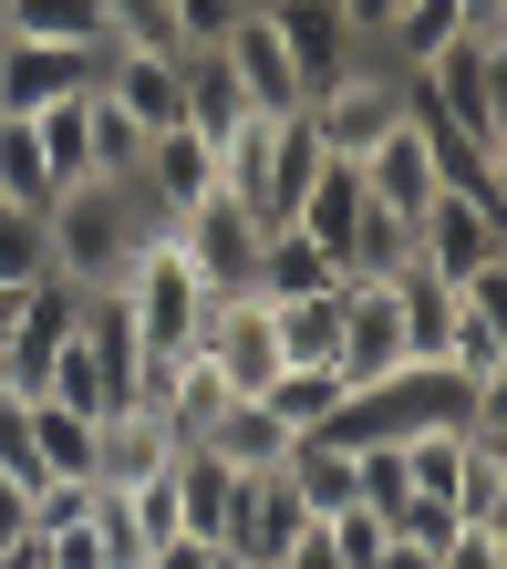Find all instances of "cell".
<instances>
[{
    "label": "cell",
    "instance_id": "cell-1",
    "mask_svg": "<svg viewBox=\"0 0 507 569\" xmlns=\"http://www.w3.org/2000/svg\"><path fill=\"white\" fill-rule=\"evenodd\" d=\"M42 228H52V270L73 290H115L125 259L146 239H166V208L146 197V177H83L42 208Z\"/></svg>",
    "mask_w": 507,
    "mask_h": 569
},
{
    "label": "cell",
    "instance_id": "cell-2",
    "mask_svg": "<svg viewBox=\"0 0 507 569\" xmlns=\"http://www.w3.org/2000/svg\"><path fill=\"white\" fill-rule=\"evenodd\" d=\"M115 300H125V321H135V352L146 362H177L197 331H208V280L177 259V239H146L115 270Z\"/></svg>",
    "mask_w": 507,
    "mask_h": 569
},
{
    "label": "cell",
    "instance_id": "cell-3",
    "mask_svg": "<svg viewBox=\"0 0 507 569\" xmlns=\"http://www.w3.org/2000/svg\"><path fill=\"white\" fill-rule=\"evenodd\" d=\"M415 83L466 146L507 156V31H456L435 62H415Z\"/></svg>",
    "mask_w": 507,
    "mask_h": 569
},
{
    "label": "cell",
    "instance_id": "cell-4",
    "mask_svg": "<svg viewBox=\"0 0 507 569\" xmlns=\"http://www.w3.org/2000/svg\"><path fill=\"white\" fill-rule=\"evenodd\" d=\"M415 270H435V280H487V270H507V239H497V197L435 187L425 208H415Z\"/></svg>",
    "mask_w": 507,
    "mask_h": 569
},
{
    "label": "cell",
    "instance_id": "cell-5",
    "mask_svg": "<svg viewBox=\"0 0 507 569\" xmlns=\"http://www.w3.org/2000/svg\"><path fill=\"white\" fill-rule=\"evenodd\" d=\"M166 239H177V259L197 280H208V300H239L249 290V259H259V218L239 208L228 187H208V197H187L177 218H166Z\"/></svg>",
    "mask_w": 507,
    "mask_h": 569
},
{
    "label": "cell",
    "instance_id": "cell-6",
    "mask_svg": "<svg viewBox=\"0 0 507 569\" xmlns=\"http://www.w3.org/2000/svg\"><path fill=\"white\" fill-rule=\"evenodd\" d=\"M300 114H311V136H321L331 166H362L404 124V73H394V62H362V73H342L331 93H311Z\"/></svg>",
    "mask_w": 507,
    "mask_h": 569
},
{
    "label": "cell",
    "instance_id": "cell-7",
    "mask_svg": "<svg viewBox=\"0 0 507 569\" xmlns=\"http://www.w3.org/2000/svg\"><path fill=\"white\" fill-rule=\"evenodd\" d=\"M269 11V31H280V52H290V73H300V104H311V93H331L342 73H362V62H374V42H362V31L331 11V0H259Z\"/></svg>",
    "mask_w": 507,
    "mask_h": 569
},
{
    "label": "cell",
    "instance_id": "cell-8",
    "mask_svg": "<svg viewBox=\"0 0 507 569\" xmlns=\"http://www.w3.org/2000/svg\"><path fill=\"white\" fill-rule=\"evenodd\" d=\"M73 321H83V290L42 270V280H21V311H11V342H0V383L11 393H42L52 383V352L73 342Z\"/></svg>",
    "mask_w": 507,
    "mask_h": 569
},
{
    "label": "cell",
    "instance_id": "cell-9",
    "mask_svg": "<svg viewBox=\"0 0 507 569\" xmlns=\"http://www.w3.org/2000/svg\"><path fill=\"white\" fill-rule=\"evenodd\" d=\"M300 497L290 477L269 466V477H239V497H228V518H218V559H239V569H280V549L300 539Z\"/></svg>",
    "mask_w": 507,
    "mask_h": 569
},
{
    "label": "cell",
    "instance_id": "cell-10",
    "mask_svg": "<svg viewBox=\"0 0 507 569\" xmlns=\"http://www.w3.org/2000/svg\"><path fill=\"white\" fill-rule=\"evenodd\" d=\"M93 73H105V42H0V114H42L62 104V93H83Z\"/></svg>",
    "mask_w": 507,
    "mask_h": 569
},
{
    "label": "cell",
    "instance_id": "cell-11",
    "mask_svg": "<svg viewBox=\"0 0 507 569\" xmlns=\"http://www.w3.org/2000/svg\"><path fill=\"white\" fill-rule=\"evenodd\" d=\"M249 114H259V104L239 93L228 52H218V42H187V52H177V124H187V136H208V146H228Z\"/></svg>",
    "mask_w": 507,
    "mask_h": 569
},
{
    "label": "cell",
    "instance_id": "cell-12",
    "mask_svg": "<svg viewBox=\"0 0 507 569\" xmlns=\"http://www.w3.org/2000/svg\"><path fill=\"white\" fill-rule=\"evenodd\" d=\"M218 52H228V73H239V93H249L259 114H290V104H300V73H290V52H280V31H269L259 0L218 31Z\"/></svg>",
    "mask_w": 507,
    "mask_h": 569
},
{
    "label": "cell",
    "instance_id": "cell-13",
    "mask_svg": "<svg viewBox=\"0 0 507 569\" xmlns=\"http://www.w3.org/2000/svg\"><path fill=\"white\" fill-rule=\"evenodd\" d=\"M352 177H362V197H374V208H404V218H415V208H425V197H435V187H446V177H435V146L415 136V114H404V124H394V136H384L374 156H362V166H352Z\"/></svg>",
    "mask_w": 507,
    "mask_h": 569
},
{
    "label": "cell",
    "instance_id": "cell-14",
    "mask_svg": "<svg viewBox=\"0 0 507 569\" xmlns=\"http://www.w3.org/2000/svg\"><path fill=\"white\" fill-rule=\"evenodd\" d=\"M177 456V435H166L156 405H125L93 425V487H135V477H156V466Z\"/></svg>",
    "mask_w": 507,
    "mask_h": 569
},
{
    "label": "cell",
    "instance_id": "cell-15",
    "mask_svg": "<svg viewBox=\"0 0 507 569\" xmlns=\"http://www.w3.org/2000/svg\"><path fill=\"white\" fill-rule=\"evenodd\" d=\"M105 104H125L146 136L177 124V52H105Z\"/></svg>",
    "mask_w": 507,
    "mask_h": 569
},
{
    "label": "cell",
    "instance_id": "cell-16",
    "mask_svg": "<svg viewBox=\"0 0 507 569\" xmlns=\"http://www.w3.org/2000/svg\"><path fill=\"white\" fill-rule=\"evenodd\" d=\"M135 177H146V197L177 218L187 197H208V187H218V146H208V136H187V124H166V136L146 146V166H135Z\"/></svg>",
    "mask_w": 507,
    "mask_h": 569
},
{
    "label": "cell",
    "instance_id": "cell-17",
    "mask_svg": "<svg viewBox=\"0 0 507 569\" xmlns=\"http://www.w3.org/2000/svg\"><path fill=\"white\" fill-rule=\"evenodd\" d=\"M342 270L300 239V228H259V259H249V300H300V290H331Z\"/></svg>",
    "mask_w": 507,
    "mask_h": 569
},
{
    "label": "cell",
    "instance_id": "cell-18",
    "mask_svg": "<svg viewBox=\"0 0 507 569\" xmlns=\"http://www.w3.org/2000/svg\"><path fill=\"white\" fill-rule=\"evenodd\" d=\"M31 466H42V487H52V477L93 487V415L52 405V393H31Z\"/></svg>",
    "mask_w": 507,
    "mask_h": 569
},
{
    "label": "cell",
    "instance_id": "cell-19",
    "mask_svg": "<svg viewBox=\"0 0 507 569\" xmlns=\"http://www.w3.org/2000/svg\"><path fill=\"white\" fill-rule=\"evenodd\" d=\"M197 446H218L228 466H239V477H269V466H280V456H290V425H280V415H269V405H259V393H239V405H228V415H218L208 435H197Z\"/></svg>",
    "mask_w": 507,
    "mask_h": 569
},
{
    "label": "cell",
    "instance_id": "cell-20",
    "mask_svg": "<svg viewBox=\"0 0 507 569\" xmlns=\"http://www.w3.org/2000/svg\"><path fill=\"white\" fill-rule=\"evenodd\" d=\"M269 331H280V362H331L342 352V280L300 290V300H269Z\"/></svg>",
    "mask_w": 507,
    "mask_h": 569
},
{
    "label": "cell",
    "instance_id": "cell-21",
    "mask_svg": "<svg viewBox=\"0 0 507 569\" xmlns=\"http://www.w3.org/2000/svg\"><path fill=\"white\" fill-rule=\"evenodd\" d=\"M342 393H352V383L331 373V362H280V373L259 383V405L280 415L290 435H321V425H331V405H342Z\"/></svg>",
    "mask_w": 507,
    "mask_h": 569
},
{
    "label": "cell",
    "instance_id": "cell-22",
    "mask_svg": "<svg viewBox=\"0 0 507 569\" xmlns=\"http://www.w3.org/2000/svg\"><path fill=\"white\" fill-rule=\"evenodd\" d=\"M394 321H404V362H435V352H446V331H456V280L404 270L394 280Z\"/></svg>",
    "mask_w": 507,
    "mask_h": 569
},
{
    "label": "cell",
    "instance_id": "cell-23",
    "mask_svg": "<svg viewBox=\"0 0 507 569\" xmlns=\"http://www.w3.org/2000/svg\"><path fill=\"white\" fill-rule=\"evenodd\" d=\"M228 497H239V466L218 446H177V508H187V539H218Z\"/></svg>",
    "mask_w": 507,
    "mask_h": 569
},
{
    "label": "cell",
    "instance_id": "cell-24",
    "mask_svg": "<svg viewBox=\"0 0 507 569\" xmlns=\"http://www.w3.org/2000/svg\"><path fill=\"white\" fill-rule=\"evenodd\" d=\"M83 146H93V177H135L146 146H156L125 104H105V73H93V93H83Z\"/></svg>",
    "mask_w": 507,
    "mask_h": 569
},
{
    "label": "cell",
    "instance_id": "cell-25",
    "mask_svg": "<svg viewBox=\"0 0 507 569\" xmlns=\"http://www.w3.org/2000/svg\"><path fill=\"white\" fill-rule=\"evenodd\" d=\"M11 31L21 42H105L115 52V11L105 0H11Z\"/></svg>",
    "mask_w": 507,
    "mask_h": 569
},
{
    "label": "cell",
    "instance_id": "cell-26",
    "mask_svg": "<svg viewBox=\"0 0 507 569\" xmlns=\"http://www.w3.org/2000/svg\"><path fill=\"white\" fill-rule=\"evenodd\" d=\"M83 93H93V83H83ZM83 93H62V104H42V114H31V136H42V166H52V197L93 177V146H83Z\"/></svg>",
    "mask_w": 507,
    "mask_h": 569
},
{
    "label": "cell",
    "instance_id": "cell-27",
    "mask_svg": "<svg viewBox=\"0 0 507 569\" xmlns=\"http://www.w3.org/2000/svg\"><path fill=\"white\" fill-rule=\"evenodd\" d=\"M0 197H11V208H52V166H42L31 114H0Z\"/></svg>",
    "mask_w": 507,
    "mask_h": 569
},
{
    "label": "cell",
    "instance_id": "cell-28",
    "mask_svg": "<svg viewBox=\"0 0 507 569\" xmlns=\"http://www.w3.org/2000/svg\"><path fill=\"white\" fill-rule=\"evenodd\" d=\"M52 270V228H42V208H11V197H0V280H42Z\"/></svg>",
    "mask_w": 507,
    "mask_h": 569
},
{
    "label": "cell",
    "instance_id": "cell-29",
    "mask_svg": "<svg viewBox=\"0 0 507 569\" xmlns=\"http://www.w3.org/2000/svg\"><path fill=\"white\" fill-rule=\"evenodd\" d=\"M31 559H42V569H115V559H105V539H93V497H83V518L31 528Z\"/></svg>",
    "mask_w": 507,
    "mask_h": 569
},
{
    "label": "cell",
    "instance_id": "cell-30",
    "mask_svg": "<svg viewBox=\"0 0 507 569\" xmlns=\"http://www.w3.org/2000/svg\"><path fill=\"white\" fill-rule=\"evenodd\" d=\"M435 569H507V528L497 518H456V539L435 549Z\"/></svg>",
    "mask_w": 507,
    "mask_h": 569
},
{
    "label": "cell",
    "instance_id": "cell-31",
    "mask_svg": "<svg viewBox=\"0 0 507 569\" xmlns=\"http://www.w3.org/2000/svg\"><path fill=\"white\" fill-rule=\"evenodd\" d=\"M384 528H404L415 549H446V539H456V497H425V487H415V497H404V508H394Z\"/></svg>",
    "mask_w": 507,
    "mask_h": 569
},
{
    "label": "cell",
    "instance_id": "cell-32",
    "mask_svg": "<svg viewBox=\"0 0 507 569\" xmlns=\"http://www.w3.org/2000/svg\"><path fill=\"white\" fill-rule=\"evenodd\" d=\"M166 11H177V42H218V31L239 21L249 0H166Z\"/></svg>",
    "mask_w": 507,
    "mask_h": 569
},
{
    "label": "cell",
    "instance_id": "cell-33",
    "mask_svg": "<svg viewBox=\"0 0 507 569\" xmlns=\"http://www.w3.org/2000/svg\"><path fill=\"white\" fill-rule=\"evenodd\" d=\"M280 569H352V559H342V539H331L321 518H300V539L280 549Z\"/></svg>",
    "mask_w": 507,
    "mask_h": 569
},
{
    "label": "cell",
    "instance_id": "cell-34",
    "mask_svg": "<svg viewBox=\"0 0 507 569\" xmlns=\"http://www.w3.org/2000/svg\"><path fill=\"white\" fill-rule=\"evenodd\" d=\"M146 569H228V559H218V539H156Z\"/></svg>",
    "mask_w": 507,
    "mask_h": 569
},
{
    "label": "cell",
    "instance_id": "cell-35",
    "mask_svg": "<svg viewBox=\"0 0 507 569\" xmlns=\"http://www.w3.org/2000/svg\"><path fill=\"white\" fill-rule=\"evenodd\" d=\"M21 539H31V487L0 477V549H21Z\"/></svg>",
    "mask_w": 507,
    "mask_h": 569
},
{
    "label": "cell",
    "instance_id": "cell-36",
    "mask_svg": "<svg viewBox=\"0 0 507 569\" xmlns=\"http://www.w3.org/2000/svg\"><path fill=\"white\" fill-rule=\"evenodd\" d=\"M11 311H21V290H11V280H0V342H11Z\"/></svg>",
    "mask_w": 507,
    "mask_h": 569
},
{
    "label": "cell",
    "instance_id": "cell-37",
    "mask_svg": "<svg viewBox=\"0 0 507 569\" xmlns=\"http://www.w3.org/2000/svg\"><path fill=\"white\" fill-rule=\"evenodd\" d=\"M0 42H11V0H0Z\"/></svg>",
    "mask_w": 507,
    "mask_h": 569
},
{
    "label": "cell",
    "instance_id": "cell-38",
    "mask_svg": "<svg viewBox=\"0 0 507 569\" xmlns=\"http://www.w3.org/2000/svg\"><path fill=\"white\" fill-rule=\"evenodd\" d=\"M228 569H239V559H228Z\"/></svg>",
    "mask_w": 507,
    "mask_h": 569
}]
</instances>
